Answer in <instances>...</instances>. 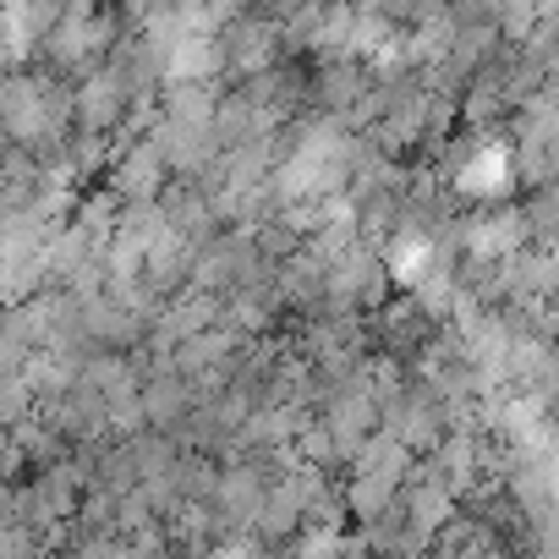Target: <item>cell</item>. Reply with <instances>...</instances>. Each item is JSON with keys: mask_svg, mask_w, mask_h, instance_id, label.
Wrapping results in <instances>:
<instances>
[{"mask_svg": "<svg viewBox=\"0 0 559 559\" xmlns=\"http://www.w3.org/2000/svg\"><path fill=\"white\" fill-rule=\"evenodd\" d=\"M127 105H132V88H127L116 72L88 78V83H83V94H78V116H83V127H88V132L116 127V121L127 116Z\"/></svg>", "mask_w": 559, "mask_h": 559, "instance_id": "cell-1", "label": "cell"}]
</instances>
